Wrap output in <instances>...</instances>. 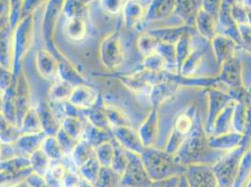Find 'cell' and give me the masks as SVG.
I'll return each instance as SVG.
<instances>
[{"label":"cell","mask_w":251,"mask_h":187,"mask_svg":"<svg viewBox=\"0 0 251 187\" xmlns=\"http://www.w3.org/2000/svg\"><path fill=\"white\" fill-rule=\"evenodd\" d=\"M175 156L184 166L194 164L213 166L224 156V152L211 148L208 138L205 137L203 131L199 127L193 126L192 131Z\"/></svg>","instance_id":"1"},{"label":"cell","mask_w":251,"mask_h":187,"mask_svg":"<svg viewBox=\"0 0 251 187\" xmlns=\"http://www.w3.org/2000/svg\"><path fill=\"white\" fill-rule=\"evenodd\" d=\"M141 157L153 182L181 175L187 170V166L182 165L175 155L155 146L145 148Z\"/></svg>","instance_id":"2"},{"label":"cell","mask_w":251,"mask_h":187,"mask_svg":"<svg viewBox=\"0 0 251 187\" xmlns=\"http://www.w3.org/2000/svg\"><path fill=\"white\" fill-rule=\"evenodd\" d=\"M35 19L34 14L23 18L13 29L12 44H13V58H12V73L14 78L21 72L22 62L25 55L31 49L35 38Z\"/></svg>","instance_id":"3"},{"label":"cell","mask_w":251,"mask_h":187,"mask_svg":"<svg viewBox=\"0 0 251 187\" xmlns=\"http://www.w3.org/2000/svg\"><path fill=\"white\" fill-rule=\"evenodd\" d=\"M100 59L109 71H115L125 61V50L119 33L107 35L100 45Z\"/></svg>","instance_id":"4"},{"label":"cell","mask_w":251,"mask_h":187,"mask_svg":"<svg viewBox=\"0 0 251 187\" xmlns=\"http://www.w3.org/2000/svg\"><path fill=\"white\" fill-rule=\"evenodd\" d=\"M245 154L240 147L227 153L213 165V170L220 187H232L237 176L241 160Z\"/></svg>","instance_id":"5"},{"label":"cell","mask_w":251,"mask_h":187,"mask_svg":"<svg viewBox=\"0 0 251 187\" xmlns=\"http://www.w3.org/2000/svg\"><path fill=\"white\" fill-rule=\"evenodd\" d=\"M128 162L121 175L122 187H150L153 181L149 176L141 155L126 151Z\"/></svg>","instance_id":"6"},{"label":"cell","mask_w":251,"mask_h":187,"mask_svg":"<svg viewBox=\"0 0 251 187\" xmlns=\"http://www.w3.org/2000/svg\"><path fill=\"white\" fill-rule=\"evenodd\" d=\"M66 0H47L42 15V34L47 45L54 42V34Z\"/></svg>","instance_id":"7"},{"label":"cell","mask_w":251,"mask_h":187,"mask_svg":"<svg viewBox=\"0 0 251 187\" xmlns=\"http://www.w3.org/2000/svg\"><path fill=\"white\" fill-rule=\"evenodd\" d=\"M31 92L26 74L22 70L15 78V105L17 125L19 126L23 117L31 108Z\"/></svg>","instance_id":"8"},{"label":"cell","mask_w":251,"mask_h":187,"mask_svg":"<svg viewBox=\"0 0 251 187\" xmlns=\"http://www.w3.org/2000/svg\"><path fill=\"white\" fill-rule=\"evenodd\" d=\"M99 92L93 86L86 83L75 85L69 98V103L76 110L87 111L94 108L99 101Z\"/></svg>","instance_id":"9"},{"label":"cell","mask_w":251,"mask_h":187,"mask_svg":"<svg viewBox=\"0 0 251 187\" xmlns=\"http://www.w3.org/2000/svg\"><path fill=\"white\" fill-rule=\"evenodd\" d=\"M111 132L115 141L126 151L141 155L146 148L142 142L138 130L131 125L113 127L111 128Z\"/></svg>","instance_id":"10"},{"label":"cell","mask_w":251,"mask_h":187,"mask_svg":"<svg viewBox=\"0 0 251 187\" xmlns=\"http://www.w3.org/2000/svg\"><path fill=\"white\" fill-rule=\"evenodd\" d=\"M185 175L189 187H218L219 186L213 167L209 165H189L187 166Z\"/></svg>","instance_id":"11"},{"label":"cell","mask_w":251,"mask_h":187,"mask_svg":"<svg viewBox=\"0 0 251 187\" xmlns=\"http://www.w3.org/2000/svg\"><path fill=\"white\" fill-rule=\"evenodd\" d=\"M47 46H48V49L55 55V57L58 60V66H59L58 78L72 83L74 86L77 84L87 83L84 76L78 71V70L75 68L74 64L57 49L54 42H52Z\"/></svg>","instance_id":"12"},{"label":"cell","mask_w":251,"mask_h":187,"mask_svg":"<svg viewBox=\"0 0 251 187\" xmlns=\"http://www.w3.org/2000/svg\"><path fill=\"white\" fill-rule=\"evenodd\" d=\"M36 69L43 79L55 81L58 79V60L49 49H40L36 53Z\"/></svg>","instance_id":"13"},{"label":"cell","mask_w":251,"mask_h":187,"mask_svg":"<svg viewBox=\"0 0 251 187\" xmlns=\"http://www.w3.org/2000/svg\"><path fill=\"white\" fill-rule=\"evenodd\" d=\"M42 132L46 136H55L61 128V120L51 105L42 102L37 106Z\"/></svg>","instance_id":"14"},{"label":"cell","mask_w":251,"mask_h":187,"mask_svg":"<svg viewBox=\"0 0 251 187\" xmlns=\"http://www.w3.org/2000/svg\"><path fill=\"white\" fill-rule=\"evenodd\" d=\"M138 132L146 148L155 146L158 134V115L156 108L147 115V118L140 125Z\"/></svg>","instance_id":"15"},{"label":"cell","mask_w":251,"mask_h":187,"mask_svg":"<svg viewBox=\"0 0 251 187\" xmlns=\"http://www.w3.org/2000/svg\"><path fill=\"white\" fill-rule=\"evenodd\" d=\"M0 172H5L11 175L28 177L33 171L30 167L28 157L17 156L0 160Z\"/></svg>","instance_id":"16"},{"label":"cell","mask_w":251,"mask_h":187,"mask_svg":"<svg viewBox=\"0 0 251 187\" xmlns=\"http://www.w3.org/2000/svg\"><path fill=\"white\" fill-rule=\"evenodd\" d=\"M244 135L235 132L230 131L228 133H224L221 135L213 136L208 138L211 148L214 150L220 151V152H231L238 147H240L241 142L243 141Z\"/></svg>","instance_id":"17"},{"label":"cell","mask_w":251,"mask_h":187,"mask_svg":"<svg viewBox=\"0 0 251 187\" xmlns=\"http://www.w3.org/2000/svg\"><path fill=\"white\" fill-rule=\"evenodd\" d=\"M12 34L13 29L10 25L0 32V67L10 70H12L13 58Z\"/></svg>","instance_id":"18"},{"label":"cell","mask_w":251,"mask_h":187,"mask_svg":"<svg viewBox=\"0 0 251 187\" xmlns=\"http://www.w3.org/2000/svg\"><path fill=\"white\" fill-rule=\"evenodd\" d=\"M212 45L217 60L220 64H223L232 58L234 55L236 42L227 37L215 36L212 40Z\"/></svg>","instance_id":"19"},{"label":"cell","mask_w":251,"mask_h":187,"mask_svg":"<svg viewBox=\"0 0 251 187\" xmlns=\"http://www.w3.org/2000/svg\"><path fill=\"white\" fill-rule=\"evenodd\" d=\"M46 135L41 132L36 134H24L19 137L16 142L11 146H15V148L23 154L24 156H30L35 151L42 148V142Z\"/></svg>","instance_id":"20"},{"label":"cell","mask_w":251,"mask_h":187,"mask_svg":"<svg viewBox=\"0 0 251 187\" xmlns=\"http://www.w3.org/2000/svg\"><path fill=\"white\" fill-rule=\"evenodd\" d=\"M231 97L227 94L222 93L217 90H213L209 94V115L207 125L213 127L216 118L220 113L231 103Z\"/></svg>","instance_id":"21"},{"label":"cell","mask_w":251,"mask_h":187,"mask_svg":"<svg viewBox=\"0 0 251 187\" xmlns=\"http://www.w3.org/2000/svg\"><path fill=\"white\" fill-rule=\"evenodd\" d=\"M64 31L67 38L72 42H83L88 34V26L85 18L77 17L67 19Z\"/></svg>","instance_id":"22"},{"label":"cell","mask_w":251,"mask_h":187,"mask_svg":"<svg viewBox=\"0 0 251 187\" xmlns=\"http://www.w3.org/2000/svg\"><path fill=\"white\" fill-rule=\"evenodd\" d=\"M74 85L69 82H66L62 79L58 78L53 81L52 86L49 89L48 97L52 103L61 104L64 102H68L73 92Z\"/></svg>","instance_id":"23"},{"label":"cell","mask_w":251,"mask_h":187,"mask_svg":"<svg viewBox=\"0 0 251 187\" xmlns=\"http://www.w3.org/2000/svg\"><path fill=\"white\" fill-rule=\"evenodd\" d=\"M96 147L85 140H81L74 147L72 155L67 157L71 158L72 164L75 168H79L85 162H87L90 158L95 156Z\"/></svg>","instance_id":"24"},{"label":"cell","mask_w":251,"mask_h":187,"mask_svg":"<svg viewBox=\"0 0 251 187\" xmlns=\"http://www.w3.org/2000/svg\"><path fill=\"white\" fill-rule=\"evenodd\" d=\"M20 136L19 126L12 124L0 112V143L3 145H13Z\"/></svg>","instance_id":"25"},{"label":"cell","mask_w":251,"mask_h":187,"mask_svg":"<svg viewBox=\"0 0 251 187\" xmlns=\"http://www.w3.org/2000/svg\"><path fill=\"white\" fill-rule=\"evenodd\" d=\"M21 135L24 134H36L42 132V125L38 114L37 107H33L27 111L22 119L19 125Z\"/></svg>","instance_id":"26"},{"label":"cell","mask_w":251,"mask_h":187,"mask_svg":"<svg viewBox=\"0 0 251 187\" xmlns=\"http://www.w3.org/2000/svg\"><path fill=\"white\" fill-rule=\"evenodd\" d=\"M84 126L82 119L78 115H66L61 120V128L76 140L83 139Z\"/></svg>","instance_id":"27"},{"label":"cell","mask_w":251,"mask_h":187,"mask_svg":"<svg viewBox=\"0 0 251 187\" xmlns=\"http://www.w3.org/2000/svg\"><path fill=\"white\" fill-rule=\"evenodd\" d=\"M2 113L14 125H17L16 105H15V79L11 85L3 92Z\"/></svg>","instance_id":"28"},{"label":"cell","mask_w":251,"mask_h":187,"mask_svg":"<svg viewBox=\"0 0 251 187\" xmlns=\"http://www.w3.org/2000/svg\"><path fill=\"white\" fill-rule=\"evenodd\" d=\"M222 65V80L232 87H238L241 80V66L239 61L233 56Z\"/></svg>","instance_id":"29"},{"label":"cell","mask_w":251,"mask_h":187,"mask_svg":"<svg viewBox=\"0 0 251 187\" xmlns=\"http://www.w3.org/2000/svg\"><path fill=\"white\" fill-rule=\"evenodd\" d=\"M84 115L86 117L87 123L93 125L97 128L103 130H111V126L109 124L107 115L105 112L104 107L102 106H95L94 108L84 111Z\"/></svg>","instance_id":"30"},{"label":"cell","mask_w":251,"mask_h":187,"mask_svg":"<svg viewBox=\"0 0 251 187\" xmlns=\"http://www.w3.org/2000/svg\"><path fill=\"white\" fill-rule=\"evenodd\" d=\"M102 105L104 107L105 112H106L111 128L131 125L128 116L126 115L125 112L122 109H120L119 107L115 106V105L107 103V102H103Z\"/></svg>","instance_id":"31"},{"label":"cell","mask_w":251,"mask_h":187,"mask_svg":"<svg viewBox=\"0 0 251 187\" xmlns=\"http://www.w3.org/2000/svg\"><path fill=\"white\" fill-rule=\"evenodd\" d=\"M41 149L52 162H61L66 158L62 147L55 136H46Z\"/></svg>","instance_id":"32"},{"label":"cell","mask_w":251,"mask_h":187,"mask_svg":"<svg viewBox=\"0 0 251 187\" xmlns=\"http://www.w3.org/2000/svg\"><path fill=\"white\" fill-rule=\"evenodd\" d=\"M124 21L125 25L128 28H133L140 22L143 15V9L139 2L134 0L126 1L125 6L123 8Z\"/></svg>","instance_id":"33"},{"label":"cell","mask_w":251,"mask_h":187,"mask_svg":"<svg viewBox=\"0 0 251 187\" xmlns=\"http://www.w3.org/2000/svg\"><path fill=\"white\" fill-rule=\"evenodd\" d=\"M28 159L30 162L32 171L41 176H44L45 173L52 166V161L48 156H46V154L42 151V149L35 151L33 154L28 156Z\"/></svg>","instance_id":"34"},{"label":"cell","mask_w":251,"mask_h":187,"mask_svg":"<svg viewBox=\"0 0 251 187\" xmlns=\"http://www.w3.org/2000/svg\"><path fill=\"white\" fill-rule=\"evenodd\" d=\"M113 139L114 138L111 130L100 129L90 124H88L87 126H84V136L82 140H85L86 141L90 142L95 147L103 143L105 141L111 140Z\"/></svg>","instance_id":"35"},{"label":"cell","mask_w":251,"mask_h":187,"mask_svg":"<svg viewBox=\"0 0 251 187\" xmlns=\"http://www.w3.org/2000/svg\"><path fill=\"white\" fill-rule=\"evenodd\" d=\"M101 165L100 164L99 160L96 158V156L90 158L87 162H85L84 165L80 166L78 168V171L82 179L84 181L88 182L91 185H94L95 182L97 181L98 177L100 175V169H101Z\"/></svg>","instance_id":"36"},{"label":"cell","mask_w":251,"mask_h":187,"mask_svg":"<svg viewBox=\"0 0 251 187\" xmlns=\"http://www.w3.org/2000/svg\"><path fill=\"white\" fill-rule=\"evenodd\" d=\"M121 176L110 166H102L95 182V187H119Z\"/></svg>","instance_id":"37"},{"label":"cell","mask_w":251,"mask_h":187,"mask_svg":"<svg viewBox=\"0 0 251 187\" xmlns=\"http://www.w3.org/2000/svg\"><path fill=\"white\" fill-rule=\"evenodd\" d=\"M68 166L61 162L53 165L43 176L48 187H64L63 180L67 172Z\"/></svg>","instance_id":"38"},{"label":"cell","mask_w":251,"mask_h":187,"mask_svg":"<svg viewBox=\"0 0 251 187\" xmlns=\"http://www.w3.org/2000/svg\"><path fill=\"white\" fill-rule=\"evenodd\" d=\"M95 156L101 166H111L115 156L114 139L97 146Z\"/></svg>","instance_id":"39"},{"label":"cell","mask_w":251,"mask_h":187,"mask_svg":"<svg viewBox=\"0 0 251 187\" xmlns=\"http://www.w3.org/2000/svg\"><path fill=\"white\" fill-rule=\"evenodd\" d=\"M159 42H160L152 34H143L139 37L137 41V48L143 56L147 57L157 52Z\"/></svg>","instance_id":"40"},{"label":"cell","mask_w":251,"mask_h":187,"mask_svg":"<svg viewBox=\"0 0 251 187\" xmlns=\"http://www.w3.org/2000/svg\"><path fill=\"white\" fill-rule=\"evenodd\" d=\"M88 8L84 7L78 0H66L63 13L67 19L83 17L85 18Z\"/></svg>","instance_id":"41"},{"label":"cell","mask_w":251,"mask_h":187,"mask_svg":"<svg viewBox=\"0 0 251 187\" xmlns=\"http://www.w3.org/2000/svg\"><path fill=\"white\" fill-rule=\"evenodd\" d=\"M127 162H128V157H127L126 151L115 140V156L110 167L113 168L116 173H118L121 176L125 171Z\"/></svg>","instance_id":"42"},{"label":"cell","mask_w":251,"mask_h":187,"mask_svg":"<svg viewBox=\"0 0 251 187\" xmlns=\"http://www.w3.org/2000/svg\"><path fill=\"white\" fill-rule=\"evenodd\" d=\"M192 44L190 42L189 37L186 34L179 40V42L176 44V66L177 69H181L182 65L186 61V59L191 53Z\"/></svg>","instance_id":"43"},{"label":"cell","mask_w":251,"mask_h":187,"mask_svg":"<svg viewBox=\"0 0 251 187\" xmlns=\"http://www.w3.org/2000/svg\"><path fill=\"white\" fill-rule=\"evenodd\" d=\"M144 67L147 71L157 72L164 70L165 68L167 67V64L159 53L155 52L147 57H145Z\"/></svg>","instance_id":"44"},{"label":"cell","mask_w":251,"mask_h":187,"mask_svg":"<svg viewBox=\"0 0 251 187\" xmlns=\"http://www.w3.org/2000/svg\"><path fill=\"white\" fill-rule=\"evenodd\" d=\"M194 126V120L191 116L188 115H181L178 116L176 122L175 124V130L179 134L188 137L192 131Z\"/></svg>","instance_id":"45"},{"label":"cell","mask_w":251,"mask_h":187,"mask_svg":"<svg viewBox=\"0 0 251 187\" xmlns=\"http://www.w3.org/2000/svg\"><path fill=\"white\" fill-rule=\"evenodd\" d=\"M55 137H56L59 144L62 147L66 157L71 156L74 151V147L78 143L79 140H76L71 136L68 135L62 128H60V130L57 132Z\"/></svg>","instance_id":"46"},{"label":"cell","mask_w":251,"mask_h":187,"mask_svg":"<svg viewBox=\"0 0 251 187\" xmlns=\"http://www.w3.org/2000/svg\"><path fill=\"white\" fill-rule=\"evenodd\" d=\"M10 14L9 22L11 28L14 29L15 26L22 20V10H23V0H10Z\"/></svg>","instance_id":"47"},{"label":"cell","mask_w":251,"mask_h":187,"mask_svg":"<svg viewBox=\"0 0 251 187\" xmlns=\"http://www.w3.org/2000/svg\"><path fill=\"white\" fill-rule=\"evenodd\" d=\"M125 3L126 0H100L101 10L110 15H116L123 11Z\"/></svg>","instance_id":"48"},{"label":"cell","mask_w":251,"mask_h":187,"mask_svg":"<svg viewBox=\"0 0 251 187\" xmlns=\"http://www.w3.org/2000/svg\"><path fill=\"white\" fill-rule=\"evenodd\" d=\"M82 181V177L80 175L78 169H74L73 167H69L63 180L64 187H79Z\"/></svg>","instance_id":"49"},{"label":"cell","mask_w":251,"mask_h":187,"mask_svg":"<svg viewBox=\"0 0 251 187\" xmlns=\"http://www.w3.org/2000/svg\"><path fill=\"white\" fill-rule=\"evenodd\" d=\"M47 0H23V10H22V19L35 14L40 7L46 3Z\"/></svg>","instance_id":"50"},{"label":"cell","mask_w":251,"mask_h":187,"mask_svg":"<svg viewBox=\"0 0 251 187\" xmlns=\"http://www.w3.org/2000/svg\"><path fill=\"white\" fill-rule=\"evenodd\" d=\"M180 175L170 177L159 181H154L150 187H177Z\"/></svg>","instance_id":"51"},{"label":"cell","mask_w":251,"mask_h":187,"mask_svg":"<svg viewBox=\"0 0 251 187\" xmlns=\"http://www.w3.org/2000/svg\"><path fill=\"white\" fill-rule=\"evenodd\" d=\"M25 182L27 183L29 187H48L43 176L38 175L34 172H32L31 174L25 179Z\"/></svg>","instance_id":"52"},{"label":"cell","mask_w":251,"mask_h":187,"mask_svg":"<svg viewBox=\"0 0 251 187\" xmlns=\"http://www.w3.org/2000/svg\"><path fill=\"white\" fill-rule=\"evenodd\" d=\"M10 7V0H0V16L9 18Z\"/></svg>","instance_id":"53"},{"label":"cell","mask_w":251,"mask_h":187,"mask_svg":"<svg viewBox=\"0 0 251 187\" xmlns=\"http://www.w3.org/2000/svg\"><path fill=\"white\" fill-rule=\"evenodd\" d=\"M246 29H240V36L242 37L243 42L247 45L251 46V25H245Z\"/></svg>","instance_id":"54"},{"label":"cell","mask_w":251,"mask_h":187,"mask_svg":"<svg viewBox=\"0 0 251 187\" xmlns=\"http://www.w3.org/2000/svg\"><path fill=\"white\" fill-rule=\"evenodd\" d=\"M10 25V22L8 17L0 16V32L3 31L7 26ZM11 26V25H10Z\"/></svg>","instance_id":"55"},{"label":"cell","mask_w":251,"mask_h":187,"mask_svg":"<svg viewBox=\"0 0 251 187\" xmlns=\"http://www.w3.org/2000/svg\"><path fill=\"white\" fill-rule=\"evenodd\" d=\"M177 187H189L188 180H187V177H186V175H185V173L180 175Z\"/></svg>","instance_id":"56"},{"label":"cell","mask_w":251,"mask_h":187,"mask_svg":"<svg viewBox=\"0 0 251 187\" xmlns=\"http://www.w3.org/2000/svg\"><path fill=\"white\" fill-rule=\"evenodd\" d=\"M28 187V185H27V183L25 182V180H24V181H21V182H18V183H15V184H13V185H11L10 187Z\"/></svg>","instance_id":"57"},{"label":"cell","mask_w":251,"mask_h":187,"mask_svg":"<svg viewBox=\"0 0 251 187\" xmlns=\"http://www.w3.org/2000/svg\"><path fill=\"white\" fill-rule=\"evenodd\" d=\"M84 7L85 8H88L92 3H94L96 0H78Z\"/></svg>","instance_id":"58"},{"label":"cell","mask_w":251,"mask_h":187,"mask_svg":"<svg viewBox=\"0 0 251 187\" xmlns=\"http://www.w3.org/2000/svg\"><path fill=\"white\" fill-rule=\"evenodd\" d=\"M95 187L93 185H91V184H89L88 182H86V181H84V179H82V181H81V184H80V187Z\"/></svg>","instance_id":"59"},{"label":"cell","mask_w":251,"mask_h":187,"mask_svg":"<svg viewBox=\"0 0 251 187\" xmlns=\"http://www.w3.org/2000/svg\"><path fill=\"white\" fill-rule=\"evenodd\" d=\"M2 106H3V91L0 89V112H2Z\"/></svg>","instance_id":"60"},{"label":"cell","mask_w":251,"mask_h":187,"mask_svg":"<svg viewBox=\"0 0 251 187\" xmlns=\"http://www.w3.org/2000/svg\"><path fill=\"white\" fill-rule=\"evenodd\" d=\"M2 156V147H1V144H0V157Z\"/></svg>","instance_id":"61"},{"label":"cell","mask_w":251,"mask_h":187,"mask_svg":"<svg viewBox=\"0 0 251 187\" xmlns=\"http://www.w3.org/2000/svg\"><path fill=\"white\" fill-rule=\"evenodd\" d=\"M218 187H220V186H218Z\"/></svg>","instance_id":"62"}]
</instances>
